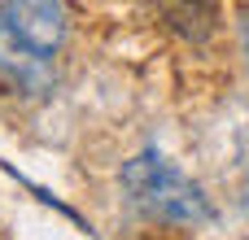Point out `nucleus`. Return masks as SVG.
Instances as JSON below:
<instances>
[{
  "label": "nucleus",
  "instance_id": "obj_3",
  "mask_svg": "<svg viewBox=\"0 0 249 240\" xmlns=\"http://www.w3.org/2000/svg\"><path fill=\"white\" fill-rule=\"evenodd\" d=\"M0 79L13 83V87H22V92H39V87H48V79H53V61L26 52L22 44H13V39L0 31Z\"/></svg>",
  "mask_w": 249,
  "mask_h": 240
},
{
  "label": "nucleus",
  "instance_id": "obj_1",
  "mask_svg": "<svg viewBox=\"0 0 249 240\" xmlns=\"http://www.w3.org/2000/svg\"><path fill=\"white\" fill-rule=\"evenodd\" d=\"M123 192L140 214L158 223H210L214 219L210 197L188 175H179L158 149H144L123 166Z\"/></svg>",
  "mask_w": 249,
  "mask_h": 240
},
{
  "label": "nucleus",
  "instance_id": "obj_4",
  "mask_svg": "<svg viewBox=\"0 0 249 240\" xmlns=\"http://www.w3.org/2000/svg\"><path fill=\"white\" fill-rule=\"evenodd\" d=\"M166 17L175 31H184L188 39H206L214 31V0H162Z\"/></svg>",
  "mask_w": 249,
  "mask_h": 240
},
{
  "label": "nucleus",
  "instance_id": "obj_5",
  "mask_svg": "<svg viewBox=\"0 0 249 240\" xmlns=\"http://www.w3.org/2000/svg\"><path fill=\"white\" fill-rule=\"evenodd\" d=\"M245 210H249V166H245Z\"/></svg>",
  "mask_w": 249,
  "mask_h": 240
},
{
  "label": "nucleus",
  "instance_id": "obj_2",
  "mask_svg": "<svg viewBox=\"0 0 249 240\" xmlns=\"http://www.w3.org/2000/svg\"><path fill=\"white\" fill-rule=\"evenodd\" d=\"M0 31L35 57H48L66 39V9L61 0H0Z\"/></svg>",
  "mask_w": 249,
  "mask_h": 240
}]
</instances>
